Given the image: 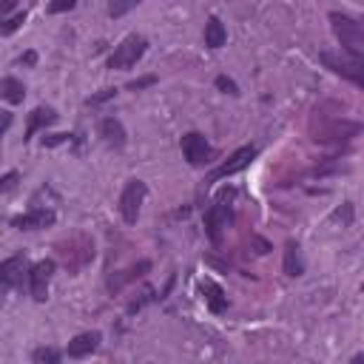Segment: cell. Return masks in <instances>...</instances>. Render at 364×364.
<instances>
[{
  "mask_svg": "<svg viewBox=\"0 0 364 364\" xmlns=\"http://www.w3.org/2000/svg\"><path fill=\"white\" fill-rule=\"evenodd\" d=\"M330 23H333V32L341 43V51H347L353 57H364V29H361V23L356 18L339 15V12L330 15Z\"/></svg>",
  "mask_w": 364,
  "mask_h": 364,
  "instance_id": "6da1fadb",
  "label": "cell"
},
{
  "mask_svg": "<svg viewBox=\"0 0 364 364\" xmlns=\"http://www.w3.org/2000/svg\"><path fill=\"white\" fill-rule=\"evenodd\" d=\"M319 60L333 71V75H341L344 80L364 86V57H353L347 51H322Z\"/></svg>",
  "mask_w": 364,
  "mask_h": 364,
  "instance_id": "7a4b0ae2",
  "label": "cell"
},
{
  "mask_svg": "<svg viewBox=\"0 0 364 364\" xmlns=\"http://www.w3.org/2000/svg\"><path fill=\"white\" fill-rule=\"evenodd\" d=\"M57 253H60V259L65 262V268L71 273H77V270H83L94 259V245H92L89 237H71L68 242L57 245Z\"/></svg>",
  "mask_w": 364,
  "mask_h": 364,
  "instance_id": "3957f363",
  "label": "cell"
},
{
  "mask_svg": "<svg viewBox=\"0 0 364 364\" xmlns=\"http://www.w3.org/2000/svg\"><path fill=\"white\" fill-rule=\"evenodd\" d=\"M145 49H149V40L139 37V34H128L114 49V54L108 57V68H131V65H137V60L145 54Z\"/></svg>",
  "mask_w": 364,
  "mask_h": 364,
  "instance_id": "277c9868",
  "label": "cell"
},
{
  "mask_svg": "<svg viewBox=\"0 0 364 364\" xmlns=\"http://www.w3.org/2000/svg\"><path fill=\"white\" fill-rule=\"evenodd\" d=\"M145 194H149V188H145L142 180H128V185L123 188V196H120V213H123V220L128 225L137 222V216H139V208L145 202Z\"/></svg>",
  "mask_w": 364,
  "mask_h": 364,
  "instance_id": "5b68a950",
  "label": "cell"
},
{
  "mask_svg": "<svg viewBox=\"0 0 364 364\" xmlns=\"http://www.w3.org/2000/svg\"><path fill=\"white\" fill-rule=\"evenodd\" d=\"M231 222V208L225 205V199L220 196L208 211H205V231L211 237V242H222V231Z\"/></svg>",
  "mask_w": 364,
  "mask_h": 364,
  "instance_id": "8992f818",
  "label": "cell"
},
{
  "mask_svg": "<svg viewBox=\"0 0 364 364\" xmlns=\"http://www.w3.org/2000/svg\"><path fill=\"white\" fill-rule=\"evenodd\" d=\"M182 154H185V160H188L191 165H196V168H199V165H208L211 157H213L208 139H205L202 134H196V131H191V134L182 137Z\"/></svg>",
  "mask_w": 364,
  "mask_h": 364,
  "instance_id": "52a82bcc",
  "label": "cell"
},
{
  "mask_svg": "<svg viewBox=\"0 0 364 364\" xmlns=\"http://www.w3.org/2000/svg\"><path fill=\"white\" fill-rule=\"evenodd\" d=\"M29 270V262L23 253H15L9 256L6 262H0V290H9V287H18L23 282V273Z\"/></svg>",
  "mask_w": 364,
  "mask_h": 364,
  "instance_id": "ba28073f",
  "label": "cell"
},
{
  "mask_svg": "<svg viewBox=\"0 0 364 364\" xmlns=\"http://www.w3.org/2000/svg\"><path fill=\"white\" fill-rule=\"evenodd\" d=\"M51 273H54V262L51 259H43L37 262L34 268H29V284H32V296L37 302H43L49 296V282H51Z\"/></svg>",
  "mask_w": 364,
  "mask_h": 364,
  "instance_id": "9c48e42d",
  "label": "cell"
},
{
  "mask_svg": "<svg viewBox=\"0 0 364 364\" xmlns=\"http://www.w3.org/2000/svg\"><path fill=\"white\" fill-rule=\"evenodd\" d=\"M12 225H15L18 231H37V228H49V225H54V211H46V208H32L29 213L15 216Z\"/></svg>",
  "mask_w": 364,
  "mask_h": 364,
  "instance_id": "30bf717a",
  "label": "cell"
},
{
  "mask_svg": "<svg viewBox=\"0 0 364 364\" xmlns=\"http://www.w3.org/2000/svg\"><path fill=\"white\" fill-rule=\"evenodd\" d=\"M256 157V149H239V151H234L231 157H228V163H222L220 168H216L213 174H211V180H220V177H231V174H237V171H242V168H248L251 165V160Z\"/></svg>",
  "mask_w": 364,
  "mask_h": 364,
  "instance_id": "8fae6325",
  "label": "cell"
},
{
  "mask_svg": "<svg viewBox=\"0 0 364 364\" xmlns=\"http://www.w3.org/2000/svg\"><path fill=\"white\" fill-rule=\"evenodd\" d=\"M100 333L97 330H92V333H80V336H75L68 341V356L71 358H86V356H92L97 347H100Z\"/></svg>",
  "mask_w": 364,
  "mask_h": 364,
  "instance_id": "7c38bea8",
  "label": "cell"
},
{
  "mask_svg": "<svg viewBox=\"0 0 364 364\" xmlns=\"http://www.w3.org/2000/svg\"><path fill=\"white\" fill-rule=\"evenodd\" d=\"M202 294H205V302H208V308L213 310V313H222L225 308H228V296H225V290L216 284V282H211V279H205L202 282Z\"/></svg>",
  "mask_w": 364,
  "mask_h": 364,
  "instance_id": "4fadbf2b",
  "label": "cell"
},
{
  "mask_svg": "<svg viewBox=\"0 0 364 364\" xmlns=\"http://www.w3.org/2000/svg\"><path fill=\"white\" fill-rule=\"evenodd\" d=\"M100 134L106 137L108 145H114V149H123L125 145V128H123V123L117 117H106L100 123Z\"/></svg>",
  "mask_w": 364,
  "mask_h": 364,
  "instance_id": "5bb4252c",
  "label": "cell"
},
{
  "mask_svg": "<svg viewBox=\"0 0 364 364\" xmlns=\"http://www.w3.org/2000/svg\"><path fill=\"white\" fill-rule=\"evenodd\" d=\"M225 40H228V32H225L222 20L220 18H208V23H205V46L208 49H222Z\"/></svg>",
  "mask_w": 364,
  "mask_h": 364,
  "instance_id": "9a60e30c",
  "label": "cell"
},
{
  "mask_svg": "<svg viewBox=\"0 0 364 364\" xmlns=\"http://www.w3.org/2000/svg\"><path fill=\"white\" fill-rule=\"evenodd\" d=\"M284 273L287 276H302L305 273V262H302V251L296 242L284 245Z\"/></svg>",
  "mask_w": 364,
  "mask_h": 364,
  "instance_id": "2e32d148",
  "label": "cell"
},
{
  "mask_svg": "<svg viewBox=\"0 0 364 364\" xmlns=\"http://www.w3.org/2000/svg\"><path fill=\"white\" fill-rule=\"evenodd\" d=\"M57 120V114L51 111V108H34L32 111V120H29V128H26V137L23 139H29V137H34L40 128H46V125H51Z\"/></svg>",
  "mask_w": 364,
  "mask_h": 364,
  "instance_id": "e0dca14e",
  "label": "cell"
},
{
  "mask_svg": "<svg viewBox=\"0 0 364 364\" xmlns=\"http://www.w3.org/2000/svg\"><path fill=\"white\" fill-rule=\"evenodd\" d=\"M0 97H4L6 103H12V106H18V103H23V97H26V89H23V83H20V80H15V77H6L4 83H0Z\"/></svg>",
  "mask_w": 364,
  "mask_h": 364,
  "instance_id": "ac0fdd59",
  "label": "cell"
},
{
  "mask_svg": "<svg viewBox=\"0 0 364 364\" xmlns=\"http://www.w3.org/2000/svg\"><path fill=\"white\" fill-rule=\"evenodd\" d=\"M149 270H151V262H139V265H134L131 270H125L120 279H111V282H108V287H111V290H117V287H123L125 282H131V279H137V276H142V273H149Z\"/></svg>",
  "mask_w": 364,
  "mask_h": 364,
  "instance_id": "d6986e66",
  "label": "cell"
},
{
  "mask_svg": "<svg viewBox=\"0 0 364 364\" xmlns=\"http://www.w3.org/2000/svg\"><path fill=\"white\" fill-rule=\"evenodd\" d=\"M139 4H142V0H108V15L111 18H123L131 9H137Z\"/></svg>",
  "mask_w": 364,
  "mask_h": 364,
  "instance_id": "ffe728a7",
  "label": "cell"
},
{
  "mask_svg": "<svg viewBox=\"0 0 364 364\" xmlns=\"http://www.w3.org/2000/svg\"><path fill=\"white\" fill-rule=\"evenodd\" d=\"M32 358H34L37 364H43V361L57 364V361H60V353H57L54 347H40V350H34V353H32Z\"/></svg>",
  "mask_w": 364,
  "mask_h": 364,
  "instance_id": "44dd1931",
  "label": "cell"
},
{
  "mask_svg": "<svg viewBox=\"0 0 364 364\" xmlns=\"http://www.w3.org/2000/svg\"><path fill=\"white\" fill-rule=\"evenodd\" d=\"M20 23H26V15L20 12V15H15V18H4V20H0V34H12V32H18L20 29Z\"/></svg>",
  "mask_w": 364,
  "mask_h": 364,
  "instance_id": "7402d4cb",
  "label": "cell"
},
{
  "mask_svg": "<svg viewBox=\"0 0 364 364\" xmlns=\"http://www.w3.org/2000/svg\"><path fill=\"white\" fill-rule=\"evenodd\" d=\"M75 6H77V0H54V4L49 6V12L51 15H60V12H71Z\"/></svg>",
  "mask_w": 364,
  "mask_h": 364,
  "instance_id": "603a6c76",
  "label": "cell"
},
{
  "mask_svg": "<svg viewBox=\"0 0 364 364\" xmlns=\"http://www.w3.org/2000/svg\"><path fill=\"white\" fill-rule=\"evenodd\" d=\"M216 89H222L225 94H239V92H237V83H234V80H228L225 75H222V77H216Z\"/></svg>",
  "mask_w": 364,
  "mask_h": 364,
  "instance_id": "cb8c5ba5",
  "label": "cell"
},
{
  "mask_svg": "<svg viewBox=\"0 0 364 364\" xmlns=\"http://www.w3.org/2000/svg\"><path fill=\"white\" fill-rule=\"evenodd\" d=\"M68 142V134H51V137H43V145L46 149H54V145H63Z\"/></svg>",
  "mask_w": 364,
  "mask_h": 364,
  "instance_id": "d4e9b609",
  "label": "cell"
},
{
  "mask_svg": "<svg viewBox=\"0 0 364 364\" xmlns=\"http://www.w3.org/2000/svg\"><path fill=\"white\" fill-rule=\"evenodd\" d=\"M114 94H117V89H106V92H100V94L89 97V106H97V103H103V100H111Z\"/></svg>",
  "mask_w": 364,
  "mask_h": 364,
  "instance_id": "484cf974",
  "label": "cell"
},
{
  "mask_svg": "<svg viewBox=\"0 0 364 364\" xmlns=\"http://www.w3.org/2000/svg\"><path fill=\"white\" fill-rule=\"evenodd\" d=\"M154 83H157V77H142V80L128 83V89H131V92H139V89H145V86H154Z\"/></svg>",
  "mask_w": 364,
  "mask_h": 364,
  "instance_id": "4316f807",
  "label": "cell"
},
{
  "mask_svg": "<svg viewBox=\"0 0 364 364\" xmlns=\"http://www.w3.org/2000/svg\"><path fill=\"white\" fill-rule=\"evenodd\" d=\"M15 6H18V0H0V20H4Z\"/></svg>",
  "mask_w": 364,
  "mask_h": 364,
  "instance_id": "83f0119b",
  "label": "cell"
},
{
  "mask_svg": "<svg viewBox=\"0 0 364 364\" xmlns=\"http://www.w3.org/2000/svg\"><path fill=\"white\" fill-rule=\"evenodd\" d=\"M15 182H18V174L12 171V174H6L4 180H0V191H9V188H15Z\"/></svg>",
  "mask_w": 364,
  "mask_h": 364,
  "instance_id": "f1b7e54d",
  "label": "cell"
},
{
  "mask_svg": "<svg viewBox=\"0 0 364 364\" xmlns=\"http://www.w3.org/2000/svg\"><path fill=\"white\" fill-rule=\"evenodd\" d=\"M9 125H12V114H6V111H0V137H4V134L9 131Z\"/></svg>",
  "mask_w": 364,
  "mask_h": 364,
  "instance_id": "f546056e",
  "label": "cell"
},
{
  "mask_svg": "<svg viewBox=\"0 0 364 364\" xmlns=\"http://www.w3.org/2000/svg\"><path fill=\"white\" fill-rule=\"evenodd\" d=\"M34 60H37V54H34V51H26V54L20 57V63H26V65H34Z\"/></svg>",
  "mask_w": 364,
  "mask_h": 364,
  "instance_id": "4dcf8cb0",
  "label": "cell"
}]
</instances>
